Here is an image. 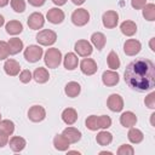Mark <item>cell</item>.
<instances>
[{
	"label": "cell",
	"mask_w": 155,
	"mask_h": 155,
	"mask_svg": "<svg viewBox=\"0 0 155 155\" xmlns=\"http://www.w3.org/2000/svg\"><path fill=\"white\" fill-rule=\"evenodd\" d=\"M86 127L91 131H97L99 128L98 126V121H97V116L96 115H90L86 119Z\"/></svg>",
	"instance_id": "cell-33"
},
{
	"label": "cell",
	"mask_w": 155,
	"mask_h": 155,
	"mask_svg": "<svg viewBox=\"0 0 155 155\" xmlns=\"http://www.w3.org/2000/svg\"><path fill=\"white\" fill-rule=\"evenodd\" d=\"M8 1H10V0H0V7L6 6V5L8 4Z\"/></svg>",
	"instance_id": "cell-44"
},
{
	"label": "cell",
	"mask_w": 155,
	"mask_h": 155,
	"mask_svg": "<svg viewBox=\"0 0 155 155\" xmlns=\"http://www.w3.org/2000/svg\"><path fill=\"white\" fill-rule=\"evenodd\" d=\"M96 140L99 145L102 147H105V145H109L113 140V134L110 132H107V131H101L97 137H96Z\"/></svg>",
	"instance_id": "cell-28"
},
{
	"label": "cell",
	"mask_w": 155,
	"mask_h": 155,
	"mask_svg": "<svg viewBox=\"0 0 155 155\" xmlns=\"http://www.w3.org/2000/svg\"><path fill=\"white\" fill-rule=\"evenodd\" d=\"M97 121H98V126L99 128H108L111 126V119L108 115H101L97 116Z\"/></svg>",
	"instance_id": "cell-34"
},
{
	"label": "cell",
	"mask_w": 155,
	"mask_h": 155,
	"mask_svg": "<svg viewBox=\"0 0 155 155\" xmlns=\"http://www.w3.org/2000/svg\"><path fill=\"white\" fill-rule=\"evenodd\" d=\"M143 17L147 21H155V5L154 4H145L143 7Z\"/></svg>",
	"instance_id": "cell-30"
},
{
	"label": "cell",
	"mask_w": 155,
	"mask_h": 155,
	"mask_svg": "<svg viewBox=\"0 0 155 155\" xmlns=\"http://www.w3.org/2000/svg\"><path fill=\"white\" fill-rule=\"evenodd\" d=\"M150 47H151V51H155V47H154V38L150 40Z\"/></svg>",
	"instance_id": "cell-46"
},
{
	"label": "cell",
	"mask_w": 155,
	"mask_h": 155,
	"mask_svg": "<svg viewBox=\"0 0 155 155\" xmlns=\"http://www.w3.org/2000/svg\"><path fill=\"white\" fill-rule=\"evenodd\" d=\"M154 117H155V114H151V125L154 126Z\"/></svg>",
	"instance_id": "cell-49"
},
{
	"label": "cell",
	"mask_w": 155,
	"mask_h": 155,
	"mask_svg": "<svg viewBox=\"0 0 155 155\" xmlns=\"http://www.w3.org/2000/svg\"><path fill=\"white\" fill-rule=\"evenodd\" d=\"M46 0H28V2L31 5V6H35V7H39V6H42L45 4Z\"/></svg>",
	"instance_id": "cell-42"
},
{
	"label": "cell",
	"mask_w": 155,
	"mask_h": 155,
	"mask_svg": "<svg viewBox=\"0 0 155 155\" xmlns=\"http://www.w3.org/2000/svg\"><path fill=\"white\" fill-rule=\"evenodd\" d=\"M42 53L44 52H42V48L40 46H38V45H30L24 51V58L28 62H30V63H35V62H38L42 57Z\"/></svg>",
	"instance_id": "cell-5"
},
{
	"label": "cell",
	"mask_w": 155,
	"mask_h": 155,
	"mask_svg": "<svg viewBox=\"0 0 155 155\" xmlns=\"http://www.w3.org/2000/svg\"><path fill=\"white\" fill-rule=\"evenodd\" d=\"M102 81L105 86H115L119 82V74L113 70H105L102 74Z\"/></svg>",
	"instance_id": "cell-15"
},
{
	"label": "cell",
	"mask_w": 155,
	"mask_h": 155,
	"mask_svg": "<svg viewBox=\"0 0 155 155\" xmlns=\"http://www.w3.org/2000/svg\"><path fill=\"white\" fill-rule=\"evenodd\" d=\"M91 41H92L93 46H94L97 50H99V51H101V50L105 46L107 39H105V36H104V34H103V33L97 31V33H93V34H92V36H91Z\"/></svg>",
	"instance_id": "cell-24"
},
{
	"label": "cell",
	"mask_w": 155,
	"mask_h": 155,
	"mask_svg": "<svg viewBox=\"0 0 155 155\" xmlns=\"http://www.w3.org/2000/svg\"><path fill=\"white\" fill-rule=\"evenodd\" d=\"M11 7L16 12L21 13L25 10V2H24V0H11Z\"/></svg>",
	"instance_id": "cell-35"
},
{
	"label": "cell",
	"mask_w": 155,
	"mask_h": 155,
	"mask_svg": "<svg viewBox=\"0 0 155 155\" xmlns=\"http://www.w3.org/2000/svg\"><path fill=\"white\" fill-rule=\"evenodd\" d=\"M19 80H21V82H23V84H28L30 80H31V73H30V70H23V71H21V74H19Z\"/></svg>",
	"instance_id": "cell-39"
},
{
	"label": "cell",
	"mask_w": 155,
	"mask_h": 155,
	"mask_svg": "<svg viewBox=\"0 0 155 155\" xmlns=\"http://www.w3.org/2000/svg\"><path fill=\"white\" fill-rule=\"evenodd\" d=\"M107 61H108V65H109V68L113 69V70H116V69L120 67V59H119V56H117L114 51L109 52V54H108V57H107Z\"/></svg>",
	"instance_id": "cell-31"
},
{
	"label": "cell",
	"mask_w": 155,
	"mask_h": 155,
	"mask_svg": "<svg viewBox=\"0 0 155 155\" xmlns=\"http://www.w3.org/2000/svg\"><path fill=\"white\" fill-rule=\"evenodd\" d=\"M120 30H121V33H122L124 35H126V36H132V35H134L136 31H137V25H136V23H134L133 21H125V22L121 23Z\"/></svg>",
	"instance_id": "cell-19"
},
{
	"label": "cell",
	"mask_w": 155,
	"mask_h": 155,
	"mask_svg": "<svg viewBox=\"0 0 155 155\" xmlns=\"http://www.w3.org/2000/svg\"><path fill=\"white\" fill-rule=\"evenodd\" d=\"M28 117L33 122H40L46 117V111L41 105H33L28 110Z\"/></svg>",
	"instance_id": "cell-8"
},
{
	"label": "cell",
	"mask_w": 155,
	"mask_h": 155,
	"mask_svg": "<svg viewBox=\"0 0 155 155\" xmlns=\"http://www.w3.org/2000/svg\"><path fill=\"white\" fill-rule=\"evenodd\" d=\"M78 63H79V59H78V57L74 53L69 52V53L65 54L64 61H63V64H64V68L67 70H74L78 67Z\"/></svg>",
	"instance_id": "cell-23"
},
{
	"label": "cell",
	"mask_w": 155,
	"mask_h": 155,
	"mask_svg": "<svg viewBox=\"0 0 155 155\" xmlns=\"http://www.w3.org/2000/svg\"><path fill=\"white\" fill-rule=\"evenodd\" d=\"M0 131H2L6 134H12L15 131V124L11 120H2L0 121Z\"/></svg>",
	"instance_id": "cell-32"
},
{
	"label": "cell",
	"mask_w": 155,
	"mask_h": 155,
	"mask_svg": "<svg viewBox=\"0 0 155 155\" xmlns=\"http://www.w3.org/2000/svg\"><path fill=\"white\" fill-rule=\"evenodd\" d=\"M67 140L71 144V143H78L80 139H81V132L78 130V128H74V127H67L63 133H62Z\"/></svg>",
	"instance_id": "cell-16"
},
{
	"label": "cell",
	"mask_w": 155,
	"mask_h": 155,
	"mask_svg": "<svg viewBox=\"0 0 155 155\" xmlns=\"http://www.w3.org/2000/svg\"><path fill=\"white\" fill-rule=\"evenodd\" d=\"M102 22H103V25L108 29H111V28H115L117 25V22H119V15L116 11H107L103 13V17H102Z\"/></svg>",
	"instance_id": "cell-7"
},
{
	"label": "cell",
	"mask_w": 155,
	"mask_h": 155,
	"mask_svg": "<svg viewBox=\"0 0 155 155\" xmlns=\"http://www.w3.org/2000/svg\"><path fill=\"white\" fill-rule=\"evenodd\" d=\"M0 121H1V115H0Z\"/></svg>",
	"instance_id": "cell-50"
},
{
	"label": "cell",
	"mask_w": 155,
	"mask_h": 155,
	"mask_svg": "<svg viewBox=\"0 0 155 155\" xmlns=\"http://www.w3.org/2000/svg\"><path fill=\"white\" fill-rule=\"evenodd\" d=\"M133 154H134V149L132 148V145L128 144H122L117 149V155H133Z\"/></svg>",
	"instance_id": "cell-36"
},
{
	"label": "cell",
	"mask_w": 155,
	"mask_h": 155,
	"mask_svg": "<svg viewBox=\"0 0 155 155\" xmlns=\"http://www.w3.org/2000/svg\"><path fill=\"white\" fill-rule=\"evenodd\" d=\"M145 4H147V0H131V5H132V7L136 8V10L143 8V7L145 6Z\"/></svg>",
	"instance_id": "cell-40"
},
{
	"label": "cell",
	"mask_w": 155,
	"mask_h": 155,
	"mask_svg": "<svg viewBox=\"0 0 155 155\" xmlns=\"http://www.w3.org/2000/svg\"><path fill=\"white\" fill-rule=\"evenodd\" d=\"M57 40V34L51 29H44L38 33L36 41L42 46H50L53 45Z\"/></svg>",
	"instance_id": "cell-3"
},
{
	"label": "cell",
	"mask_w": 155,
	"mask_h": 155,
	"mask_svg": "<svg viewBox=\"0 0 155 155\" xmlns=\"http://www.w3.org/2000/svg\"><path fill=\"white\" fill-rule=\"evenodd\" d=\"M4 23H5V19H4V17L0 15V27H1V25H4Z\"/></svg>",
	"instance_id": "cell-47"
},
{
	"label": "cell",
	"mask_w": 155,
	"mask_h": 155,
	"mask_svg": "<svg viewBox=\"0 0 155 155\" xmlns=\"http://www.w3.org/2000/svg\"><path fill=\"white\" fill-rule=\"evenodd\" d=\"M107 105L108 108L111 110V111H115V113H119L124 109V99L120 94H116V93H113L108 97V101H107Z\"/></svg>",
	"instance_id": "cell-6"
},
{
	"label": "cell",
	"mask_w": 155,
	"mask_h": 155,
	"mask_svg": "<svg viewBox=\"0 0 155 155\" xmlns=\"http://www.w3.org/2000/svg\"><path fill=\"white\" fill-rule=\"evenodd\" d=\"M64 92H65V94L68 97H71V98L78 97L80 94V92H81V86L75 81H70V82H68L65 85Z\"/></svg>",
	"instance_id": "cell-21"
},
{
	"label": "cell",
	"mask_w": 155,
	"mask_h": 155,
	"mask_svg": "<svg viewBox=\"0 0 155 155\" xmlns=\"http://www.w3.org/2000/svg\"><path fill=\"white\" fill-rule=\"evenodd\" d=\"M62 120L67 124V125H73L75 124V121L78 120V113L74 108H67L63 110L62 113Z\"/></svg>",
	"instance_id": "cell-18"
},
{
	"label": "cell",
	"mask_w": 155,
	"mask_h": 155,
	"mask_svg": "<svg viewBox=\"0 0 155 155\" xmlns=\"http://www.w3.org/2000/svg\"><path fill=\"white\" fill-rule=\"evenodd\" d=\"M10 148L13 151H16V153L22 151L25 148V139L22 138V137H17V136L16 137H12L10 139Z\"/></svg>",
	"instance_id": "cell-27"
},
{
	"label": "cell",
	"mask_w": 155,
	"mask_h": 155,
	"mask_svg": "<svg viewBox=\"0 0 155 155\" xmlns=\"http://www.w3.org/2000/svg\"><path fill=\"white\" fill-rule=\"evenodd\" d=\"M7 45H8V51H10V54H17L22 51L23 48V41L18 38H12L7 41Z\"/></svg>",
	"instance_id": "cell-22"
},
{
	"label": "cell",
	"mask_w": 155,
	"mask_h": 155,
	"mask_svg": "<svg viewBox=\"0 0 155 155\" xmlns=\"http://www.w3.org/2000/svg\"><path fill=\"white\" fill-rule=\"evenodd\" d=\"M127 137H128L130 142H131V143H134V144L140 143V142L143 140V138H144L143 132H142L140 130H138V128H132V127H131V130L128 131Z\"/></svg>",
	"instance_id": "cell-29"
},
{
	"label": "cell",
	"mask_w": 155,
	"mask_h": 155,
	"mask_svg": "<svg viewBox=\"0 0 155 155\" xmlns=\"http://www.w3.org/2000/svg\"><path fill=\"white\" fill-rule=\"evenodd\" d=\"M74 50L81 57H87V56H90L92 53V46L87 40H78L75 42Z\"/></svg>",
	"instance_id": "cell-10"
},
{
	"label": "cell",
	"mask_w": 155,
	"mask_h": 155,
	"mask_svg": "<svg viewBox=\"0 0 155 155\" xmlns=\"http://www.w3.org/2000/svg\"><path fill=\"white\" fill-rule=\"evenodd\" d=\"M136 122H137V116L132 111H125L120 116V124L124 127L131 128V127H133L136 125Z\"/></svg>",
	"instance_id": "cell-17"
},
{
	"label": "cell",
	"mask_w": 155,
	"mask_h": 155,
	"mask_svg": "<svg viewBox=\"0 0 155 155\" xmlns=\"http://www.w3.org/2000/svg\"><path fill=\"white\" fill-rule=\"evenodd\" d=\"M45 64L48 67V68H57L61 62H62V53L58 48L56 47H52V48H48L45 53Z\"/></svg>",
	"instance_id": "cell-2"
},
{
	"label": "cell",
	"mask_w": 155,
	"mask_h": 155,
	"mask_svg": "<svg viewBox=\"0 0 155 155\" xmlns=\"http://www.w3.org/2000/svg\"><path fill=\"white\" fill-rule=\"evenodd\" d=\"M52 2H53L54 5H58V6H62V5H64V4L67 2V0H52Z\"/></svg>",
	"instance_id": "cell-43"
},
{
	"label": "cell",
	"mask_w": 155,
	"mask_h": 155,
	"mask_svg": "<svg viewBox=\"0 0 155 155\" xmlns=\"http://www.w3.org/2000/svg\"><path fill=\"white\" fill-rule=\"evenodd\" d=\"M7 142H8V134H6L2 131H0V148L5 147L7 144Z\"/></svg>",
	"instance_id": "cell-41"
},
{
	"label": "cell",
	"mask_w": 155,
	"mask_h": 155,
	"mask_svg": "<svg viewBox=\"0 0 155 155\" xmlns=\"http://www.w3.org/2000/svg\"><path fill=\"white\" fill-rule=\"evenodd\" d=\"M10 54V51H8V45L7 42L5 41H0V61L2 59H6Z\"/></svg>",
	"instance_id": "cell-37"
},
{
	"label": "cell",
	"mask_w": 155,
	"mask_h": 155,
	"mask_svg": "<svg viewBox=\"0 0 155 155\" xmlns=\"http://www.w3.org/2000/svg\"><path fill=\"white\" fill-rule=\"evenodd\" d=\"M5 28L10 35H17V34L22 33V30H23V25L19 21H10Z\"/></svg>",
	"instance_id": "cell-26"
},
{
	"label": "cell",
	"mask_w": 155,
	"mask_h": 155,
	"mask_svg": "<svg viewBox=\"0 0 155 155\" xmlns=\"http://www.w3.org/2000/svg\"><path fill=\"white\" fill-rule=\"evenodd\" d=\"M99 154H101V155H104V154H107V155H111V153H110V151H101Z\"/></svg>",
	"instance_id": "cell-48"
},
{
	"label": "cell",
	"mask_w": 155,
	"mask_h": 155,
	"mask_svg": "<svg viewBox=\"0 0 155 155\" xmlns=\"http://www.w3.org/2000/svg\"><path fill=\"white\" fill-rule=\"evenodd\" d=\"M125 82L138 92L150 91L155 86V67L150 59L137 58L132 61L124 73Z\"/></svg>",
	"instance_id": "cell-1"
},
{
	"label": "cell",
	"mask_w": 155,
	"mask_h": 155,
	"mask_svg": "<svg viewBox=\"0 0 155 155\" xmlns=\"http://www.w3.org/2000/svg\"><path fill=\"white\" fill-rule=\"evenodd\" d=\"M144 103H145V105H147L148 108H150V109H154V108H155V92H151V93H149V94L145 97V99H144Z\"/></svg>",
	"instance_id": "cell-38"
},
{
	"label": "cell",
	"mask_w": 155,
	"mask_h": 155,
	"mask_svg": "<svg viewBox=\"0 0 155 155\" xmlns=\"http://www.w3.org/2000/svg\"><path fill=\"white\" fill-rule=\"evenodd\" d=\"M44 23H45V19H44L42 13H40V12H34L28 17V27L33 30L42 28Z\"/></svg>",
	"instance_id": "cell-11"
},
{
	"label": "cell",
	"mask_w": 155,
	"mask_h": 155,
	"mask_svg": "<svg viewBox=\"0 0 155 155\" xmlns=\"http://www.w3.org/2000/svg\"><path fill=\"white\" fill-rule=\"evenodd\" d=\"M73 1V4H75V5H82L84 2H85V0H71Z\"/></svg>",
	"instance_id": "cell-45"
},
{
	"label": "cell",
	"mask_w": 155,
	"mask_h": 155,
	"mask_svg": "<svg viewBox=\"0 0 155 155\" xmlns=\"http://www.w3.org/2000/svg\"><path fill=\"white\" fill-rule=\"evenodd\" d=\"M4 70H5V73H6L7 75H10V76H16V75H18V73H19V70H21V65H19V63H18L17 61H15V59H7V61L5 62V64H4Z\"/></svg>",
	"instance_id": "cell-14"
},
{
	"label": "cell",
	"mask_w": 155,
	"mask_h": 155,
	"mask_svg": "<svg viewBox=\"0 0 155 155\" xmlns=\"http://www.w3.org/2000/svg\"><path fill=\"white\" fill-rule=\"evenodd\" d=\"M48 22L53 23V24H59L63 22L64 19V12L57 7H53V8H50L47 11V15H46Z\"/></svg>",
	"instance_id": "cell-13"
},
{
	"label": "cell",
	"mask_w": 155,
	"mask_h": 155,
	"mask_svg": "<svg viewBox=\"0 0 155 155\" xmlns=\"http://www.w3.org/2000/svg\"><path fill=\"white\" fill-rule=\"evenodd\" d=\"M69 142L67 140V138L63 136V134H57L54 138H53V145L57 150L59 151H64V150H68L69 148Z\"/></svg>",
	"instance_id": "cell-25"
},
{
	"label": "cell",
	"mask_w": 155,
	"mask_h": 155,
	"mask_svg": "<svg viewBox=\"0 0 155 155\" xmlns=\"http://www.w3.org/2000/svg\"><path fill=\"white\" fill-rule=\"evenodd\" d=\"M80 69L85 75H93L97 71V63L91 58H85L80 63Z\"/></svg>",
	"instance_id": "cell-12"
},
{
	"label": "cell",
	"mask_w": 155,
	"mask_h": 155,
	"mask_svg": "<svg viewBox=\"0 0 155 155\" xmlns=\"http://www.w3.org/2000/svg\"><path fill=\"white\" fill-rule=\"evenodd\" d=\"M33 78H34V80H35L38 84H45V82L48 81L50 74H48V71H47L45 68L39 67V68H36V69L34 70Z\"/></svg>",
	"instance_id": "cell-20"
},
{
	"label": "cell",
	"mask_w": 155,
	"mask_h": 155,
	"mask_svg": "<svg viewBox=\"0 0 155 155\" xmlns=\"http://www.w3.org/2000/svg\"><path fill=\"white\" fill-rule=\"evenodd\" d=\"M88 21H90V13L86 8H78L71 15V22L78 27H82L87 24Z\"/></svg>",
	"instance_id": "cell-4"
},
{
	"label": "cell",
	"mask_w": 155,
	"mask_h": 155,
	"mask_svg": "<svg viewBox=\"0 0 155 155\" xmlns=\"http://www.w3.org/2000/svg\"><path fill=\"white\" fill-rule=\"evenodd\" d=\"M140 48H142V45L136 39H128L124 44V51L127 56H136L137 53H139Z\"/></svg>",
	"instance_id": "cell-9"
}]
</instances>
